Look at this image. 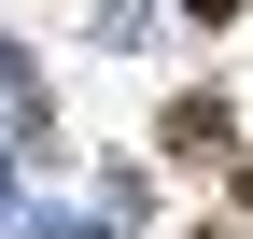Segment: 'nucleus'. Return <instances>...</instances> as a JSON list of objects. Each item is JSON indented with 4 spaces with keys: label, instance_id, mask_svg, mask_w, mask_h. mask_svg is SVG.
<instances>
[{
    "label": "nucleus",
    "instance_id": "nucleus-3",
    "mask_svg": "<svg viewBox=\"0 0 253 239\" xmlns=\"http://www.w3.org/2000/svg\"><path fill=\"white\" fill-rule=\"evenodd\" d=\"M239 211H253V155H239Z\"/></svg>",
    "mask_w": 253,
    "mask_h": 239
},
{
    "label": "nucleus",
    "instance_id": "nucleus-2",
    "mask_svg": "<svg viewBox=\"0 0 253 239\" xmlns=\"http://www.w3.org/2000/svg\"><path fill=\"white\" fill-rule=\"evenodd\" d=\"M183 14H197V28H225V14H239V0H183Z\"/></svg>",
    "mask_w": 253,
    "mask_h": 239
},
{
    "label": "nucleus",
    "instance_id": "nucleus-4",
    "mask_svg": "<svg viewBox=\"0 0 253 239\" xmlns=\"http://www.w3.org/2000/svg\"><path fill=\"white\" fill-rule=\"evenodd\" d=\"M211 239H239V225H211Z\"/></svg>",
    "mask_w": 253,
    "mask_h": 239
},
{
    "label": "nucleus",
    "instance_id": "nucleus-1",
    "mask_svg": "<svg viewBox=\"0 0 253 239\" xmlns=\"http://www.w3.org/2000/svg\"><path fill=\"white\" fill-rule=\"evenodd\" d=\"M155 141H169L183 169H211V155H225V99H183V113H169V127H155Z\"/></svg>",
    "mask_w": 253,
    "mask_h": 239
}]
</instances>
